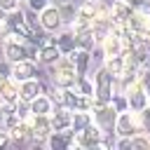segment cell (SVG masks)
I'll list each match as a JSON object with an SVG mask.
<instances>
[{
    "instance_id": "cell-29",
    "label": "cell",
    "mask_w": 150,
    "mask_h": 150,
    "mask_svg": "<svg viewBox=\"0 0 150 150\" xmlns=\"http://www.w3.org/2000/svg\"><path fill=\"white\" fill-rule=\"evenodd\" d=\"M7 33V21L5 19H0V42H2V35Z\"/></svg>"
},
{
    "instance_id": "cell-32",
    "label": "cell",
    "mask_w": 150,
    "mask_h": 150,
    "mask_svg": "<svg viewBox=\"0 0 150 150\" xmlns=\"http://www.w3.org/2000/svg\"><path fill=\"white\" fill-rule=\"evenodd\" d=\"M91 2H98V0H91Z\"/></svg>"
},
{
    "instance_id": "cell-25",
    "label": "cell",
    "mask_w": 150,
    "mask_h": 150,
    "mask_svg": "<svg viewBox=\"0 0 150 150\" xmlns=\"http://www.w3.org/2000/svg\"><path fill=\"white\" fill-rule=\"evenodd\" d=\"M26 2H28V9H33V12H38V14H40L47 5H52V0H26Z\"/></svg>"
},
{
    "instance_id": "cell-12",
    "label": "cell",
    "mask_w": 150,
    "mask_h": 150,
    "mask_svg": "<svg viewBox=\"0 0 150 150\" xmlns=\"http://www.w3.org/2000/svg\"><path fill=\"white\" fill-rule=\"evenodd\" d=\"M70 120H73V110L66 105H56V110L49 112V122H52V131H61V129H70Z\"/></svg>"
},
{
    "instance_id": "cell-5",
    "label": "cell",
    "mask_w": 150,
    "mask_h": 150,
    "mask_svg": "<svg viewBox=\"0 0 150 150\" xmlns=\"http://www.w3.org/2000/svg\"><path fill=\"white\" fill-rule=\"evenodd\" d=\"M115 134L117 136H134V134H138L141 131V122H138V112H134V110H122V112H117V120H115Z\"/></svg>"
},
{
    "instance_id": "cell-28",
    "label": "cell",
    "mask_w": 150,
    "mask_h": 150,
    "mask_svg": "<svg viewBox=\"0 0 150 150\" xmlns=\"http://www.w3.org/2000/svg\"><path fill=\"white\" fill-rule=\"evenodd\" d=\"M129 5H131V9H141V7H145V5H150V0H127Z\"/></svg>"
},
{
    "instance_id": "cell-22",
    "label": "cell",
    "mask_w": 150,
    "mask_h": 150,
    "mask_svg": "<svg viewBox=\"0 0 150 150\" xmlns=\"http://www.w3.org/2000/svg\"><path fill=\"white\" fill-rule=\"evenodd\" d=\"M89 122H94L91 120V110H73V120H70V129L77 134V131H82Z\"/></svg>"
},
{
    "instance_id": "cell-1",
    "label": "cell",
    "mask_w": 150,
    "mask_h": 150,
    "mask_svg": "<svg viewBox=\"0 0 150 150\" xmlns=\"http://www.w3.org/2000/svg\"><path fill=\"white\" fill-rule=\"evenodd\" d=\"M52 68V84L54 87H61V89H70L77 84V73H75V63L70 56H61Z\"/></svg>"
},
{
    "instance_id": "cell-18",
    "label": "cell",
    "mask_w": 150,
    "mask_h": 150,
    "mask_svg": "<svg viewBox=\"0 0 150 150\" xmlns=\"http://www.w3.org/2000/svg\"><path fill=\"white\" fill-rule=\"evenodd\" d=\"M52 42L61 49V54H73V52L77 49V45H75V35H73V30H70V28H68V30H63V33H59Z\"/></svg>"
},
{
    "instance_id": "cell-17",
    "label": "cell",
    "mask_w": 150,
    "mask_h": 150,
    "mask_svg": "<svg viewBox=\"0 0 150 150\" xmlns=\"http://www.w3.org/2000/svg\"><path fill=\"white\" fill-rule=\"evenodd\" d=\"M61 56H63V54H61V49H59L54 42H47V45H42V47H40L38 61H40L42 66H54V63H56Z\"/></svg>"
},
{
    "instance_id": "cell-14",
    "label": "cell",
    "mask_w": 150,
    "mask_h": 150,
    "mask_svg": "<svg viewBox=\"0 0 150 150\" xmlns=\"http://www.w3.org/2000/svg\"><path fill=\"white\" fill-rule=\"evenodd\" d=\"M0 98L5 101V105H12L19 101V80H14L12 75L2 80L0 84Z\"/></svg>"
},
{
    "instance_id": "cell-2",
    "label": "cell",
    "mask_w": 150,
    "mask_h": 150,
    "mask_svg": "<svg viewBox=\"0 0 150 150\" xmlns=\"http://www.w3.org/2000/svg\"><path fill=\"white\" fill-rule=\"evenodd\" d=\"M112 94H115V77L108 73V68L105 66H101L98 70H96V75H94V105H98V103H110V98H112Z\"/></svg>"
},
{
    "instance_id": "cell-15",
    "label": "cell",
    "mask_w": 150,
    "mask_h": 150,
    "mask_svg": "<svg viewBox=\"0 0 150 150\" xmlns=\"http://www.w3.org/2000/svg\"><path fill=\"white\" fill-rule=\"evenodd\" d=\"M66 56H70V59H73L77 77H84V75H87V70H89V66H91V52H89V49H75L73 54H66Z\"/></svg>"
},
{
    "instance_id": "cell-8",
    "label": "cell",
    "mask_w": 150,
    "mask_h": 150,
    "mask_svg": "<svg viewBox=\"0 0 150 150\" xmlns=\"http://www.w3.org/2000/svg\"><path fill=\"white\" fill-rule=\"evenodd\" d=\"M103 136V131H101V127L98 124H94V122H89L82 131H77L75 134V145L77 148H94L96 145V141Z\"/></svg>"
},
{
    "instance_id": "cell-9",
    "label": "cell",
    "mask_w": 150,
    "mask_h": 150,
    "mask_svg": "<svg viewBox=\"0 0 150 150\" xmlns=\"http://www.w3.org/2000/svg\"><path fill=\"white\" fill-rule=\"evenodd\" d=\"M2 56H5V61H9V63H16V61L28 59L26 42H16V40H2Z\"/></svg>"
},
{
    "instance_id": "cell-31",
    "label": "cell",
    "mask_w": 150,
    "mask_h": 150,
    "mask_svg": "<svg viewBox=\"0 0 150 150\" xmlns=\"http://www.w3.org/2000/svg\"><path fill=\"white\" fill-rule=\"evenodd\" d=\"M145 40H148V42H150V33H148V35H145Z\"/></svg>"
},
{
    "instance_id": "cell-26",
    "label": "cell",
    "mask_w": 150,
    "mask_h": 150,
    "mask_svg": "<svg viewBox=\"0 0 150 150\" xmlns=\"http://www.w3.org/2000/svg\"><path fill=\"white\" fill-rule=\"evenodd\" d=\"M19 2H21V0H0V12L9 14V12L19 9Z\"/></svg>"
},
{
    "instance_id": "cell-7",
    "label": "cell",
    "mask_w": 150,
    "mask_h": 150,
    "mask_svg": "<svg viewBox=\"0 0 150 150\" xmlns=\"http://www.w3.org/2000/svg\"><path fill=\"white\" fill-rule=\"evenodd\" d=\"M45 145L52 150H68L75 145V131L73 129H61V131H52L45 138Z\"/></svg>"
},
{
    "instance_id": "cell-4",
    "label": "cell",
    "mask_w": 150,
    "mask_h": 150,
    "mask_svg": "<svg viewBox=\"0 0 150 150\" xmlns=\"http://www.w3.org/2000/svg\"><path fill=\"white\" fill-rule=\"evenodd\" d=\"M91 120H94V124H98V127H101V131H103V134H108V131L115 127L117 110H115V105H112V103H98V105H94V108H91Z\"/></svg>"
},
{
    "instance_id": "cell-13",
    "label": "cell",
    "mask_w": 150,
    "mask_h": 150,
    "mask_svg": "<svg viewBox=\"0 0 150 150\" xmlns=\"http://www.w3.org/2000/svg\"><path fill=\"white\" fill-rule=\"evenodd\" d=\"M98 47L103 49V59H105V56H117V54H122V49H124V40L108 30V33L103 35V40L98 42Z\"/></svg>"
},
{
    "instance_id": "cell-3",
    "label": "cell",
    "mask_w": 150,
    "mask_h": 150,
    "mask_svg": "<svg viewBox=\"0 0 150 150\" xmlns=\"http://www.w3.org/2000/svg\"><path fill=\"white\" fill-rule=\"evenodd\" d=\"M122 94L127 96V105H129V110H134V112H141V110L148 108V103H150V94H148L145 84L141 82V77H136L134 82H129V84L122 89Z\"/></svg>"
},
{
    "instance_id": "cell-24",
    "label": "cell",
    "mask_w": 150,
    "mask_h": 150,
    "mask_svg": "<svg viewBox=\"0 0 150 150\" xmlns=\"http://www.w3.org/2000/svg\"><path fill=\"white\" fill-rule=\"evenodd\" d=\"M77 14H80V16H87V19H91V21H94V14H96V2L84 0L82 5H77Z\"/></svg>"
},
{
    "instance_id": "cell-20",
    "label": "cell",
    "mask_w": 150,
    "mask_h": 150,
    "mask_svg": "<svg viewBox=\"0 0 150 150\" xmlns=\"http://www.w3.org/2000/svg\"><path fill=\"white\" fill-rule=\"evenodd\" d=\"M103 66L108 68V73L115 77V82L122 77V73H124V56L122 54H117V56H105L103 59Z\"/></svg>"
},
{
    "instance_id": "cell-6",
    "label": "cell",
    "mask_w": 150,
    "mask_h": 150,
    "mask_svg": "<svg viewBox=\"0 0 150 150\" xmlns=\"http://www.w3.org/2000/svg\"><path fill=\"white\" fill-rule=\"evenodd\" d=\"M40 28L45 33H59L63 28V19H61V12L56 5H47L40 12Z\"/></svg>"
},
{
    "instance_id": "cell-30",
    "label": "cell",
    "mask_w": 150,
    "mask_h": 150,
    "mask_svg": "<svg viewBox=\"0 0 150 150\" xmlns=\"http://www.w3.org/2000/svg\"><path fill=\"white\" fill-rule=\"evenodd\" d=\"M2 115H5V101L0 98V122H2Z\"/></svg>"
},
{
    "instance_id": "cell-11",
    "label": "cell",
    "mask_w": 150,
    "mask_h": 150,
    "mask_svg": "<svg viewBox=\"0 0 150 150\" xmlns=\"http://www.w3.org/2000/svg\"><path fill=\"white\" fill-rule=\"evenodd\" d=\"M40 94H45V87H42V82H40L38 77H30V80L19 82V101L30 103V101H33L35 96H40Z\"/></svg>"
},
{
    "instance_id": "cell-23",
    "label": "cell",
    "mask_w": 150,
    "mask_h": 150,
    "mask_svg": "<svg viewBox=\"0 0 150 150\" xmlns=\"http://www.w3.org/2000/svg\"><path fill=\"white\" fill-rule=\"evenodd\" d=\"M56 7H59V12H61L63 23H70V21L77 16V5H75L73 0H63V2H59Z\"/></svg>"
},
{
    "instance_id": "cell-16",
    "label": "cell",
    "mask_w": 150,
    "mask_h": 150,
    "mask_svg": "<svg viewBox=\"0 0 150 150\" xmlns=\"http://www.w3.org/2000/svg\"><path fill=\"white\" fill-rule=\"evenodd\" d=\"M52 110H54V101L49 94H40L28 103V112H33V115H49Z\"/></svg>"
},
{
    "instance_id": "cell-19",
    "label": "cell",
    "mask_w": 150,
    "mask_h": 150,
    "mask_svg": "<svg viewBox=\"0 0 150 150\" xmlns=\"http://www.w3.org/2000/svg\"><path fill=\"white\" fill-rule=\"evenodd\" d=\"M131 5L127 0H112L110 2V21H127L131 16Z\"/></svg>"
},
{
    "instance_id": "cell-27",
    "label": "cell",
    "mask_w": 150,
    "mask_h": 150,
    "mask_svg": "<svg viewBox=\"0 0 150 150\" xmlns=\"http://www.w3.org/2000/svg\"><path fill=\"white\" fill-rule=\"evenodd\" d=\"M9 143H12V136H9L7 129H2V131H0V150H5Z\"/></svg>"
},
{
    "instance_id": "cell-21",
    "label": "cell",
    "mask_w": 150,
    "mask_h": 150,
    "mask_svg": "<svg viewBox=\"0 0 150 150\" xmlns=\"http://www.w3.org/2000/svg\"><path fill=\"white\" fill-rule=\"evenodd\" d=\"M75 35V45H77V49H94L96 47V33H94V28H89V30H80V33H73Z\"/></svg>"
},
{
    "instance_id": "cell-10",
    "label": "cell",
    "mask_w": 150,
    "mask_h": 150,
    "mask_svg": "<svg viewBox=\"0 0 150 150\" xmlns=\"http://www.w3.org/2000/svg\"><path fill=\"white\" fill-rule=\"evenodd\" d=\"M9 75H12L14 80L23 82V80L38 77V66H35V61L23 59V61H16V63H12V66H9Z\"/></svg>"
}]
</instances>
